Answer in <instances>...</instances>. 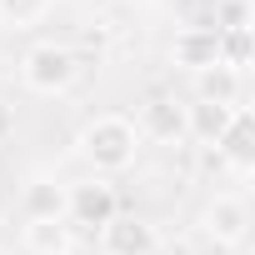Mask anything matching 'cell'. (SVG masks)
Listing matches in <instances>:
<instances>
[{"label": "cell", "instance_id": "13", "mask_svg": "<svg viewBox=\"0 0 255 255\" xmlns=\"http://www.w3.org/2000/svg\"><path fill=\"white\" fill-rule=\"evenodd\" d=\"M215 35H220V65L245 75V65H250V25H240V30H215Z\"/></svg>", "mask_w": 255, "mask_h": 255}, {"label": "cell", "instance_id": "1", "mask_svg": "<svg viewBox=\"0 0 255 255\" xmlns=\"http://www.w3.org/2000/svg\"><path fill=\"white\" fill-rule=\"evenodd\" d=\"M140 135H135V120L130 115H120V110H100L90 115L80 130H75V155L90 165V175H125V170H135L140 160Z\"/></svg>", "mask_w": 255, "mask_h": 255}, {"label": "cell", "instance_id": "4", "mask_svg": "<svg viewBox=\"0 0 255 255\" xmlns=\"http://www.w3.org/2000/svg\"><path fill=\"white\" fill-rule=\"evenodd\" d=\"M120 215V195L105 175H85L75 185H65V220L70 230H100Z\"/></svg>", "mask_w": 255, "mask_h": 255}, {"label": "cell", "instance_id": "2", "mask_svg": "<svg viewBox=\"0 0 255 255\" xmlns=\"http://www.w3.org/2000/svg\"><path fill=\"white\" fill-rule=\"evenodd\" d=\"M20 85L30 90V95H70L75 85H80V75H85V60H80V50L75 45H65V40H35L25 55H20Z\"/></svg>", "mask_w": 255, "mask_h": 255}, {"label": "cell", "instance_id": "9", "mask_svg": "<svg viewBox=\"0 0 255 255\" xmlns=\"http://www.w3.org/2000/svg\"><path fill=\"white\" fill-rule=\"evenodd\" d=\"M20 215L25 220H65V180L30 175L25 190H20Z\"/></svg>", "mask_w": 255, "mask_h": 255}, {"label": "cell", "instance_id": "6", "mask_svg": "<svg viewBox=\"0 0 255 255\" xmlns=\"http://www.w3.org/2000/svg\"><path fill=\"white\" fill-rule=\"evenodd\" d=\"M165 65L180 70V75H205L210 65H220V35L215 25H180L165 45Z\"/></svg>", "mask_w": 255, "mask_h": 255}, {"label": "cell", "instance_id": "10", "mask_svg": "<svg viewBox=\"0 0 255 255\" xmlns=\"http://www.w3.org/2000/svg\"><path fill=\"white\" fill-rule=\"evenodd\" d=\"M20 245L25 255H75V230L70 220H25Z\"/></svg>", "mask_w": 255, "mask_h": 255}, {"label": "cell", "instance_id": "5", "mask_svg": "<svg viewBox=\"0 0 255 255\" xmlns=\"http://www.w3.org/2000/svg\"><path fill=\"white\" fill-rule=\"evenodd\" d=\"M130 120H135L140 145H185V100L180 95H145Z\"/></svg>", "mask_w": 255, "mask_h": 255}, {"label": "cell", "instance_id": "14", "mask_svg": "<svg viewBox=\"0 0 255 255\" xmlns=\"http://www.w3.org/2000/svg\"><path fill=\"white\" fill-rule=\"evenodd\" d=\"M240 25H250L245 0H220L215 5V30H240Z\"/></svg>", "mask_w": 255, "mask_h": 255}, {"label": "cell", "instance_id": "12", "mask_svg": "<svg viewBox=\"0 0 255 255\" xmlns=\"http://www.w3.org/2000/svg\"><path fill=\"white\" fill-rule=\"evenodd\" d=\"M50 10H55V0H0V20L10 30H35Z\"/></svg>", "mask_w": 255, "mask_h": 255}, {"label": "cell", "instance_id": "15", "mask_svg": "<svg viewBox=\"0 0 255 255\" xmlns=\"http://www.w3.org/2000/svg\"><path fill=\"white\" fill-rule=\"evenodd\" d=\"M10 130H15V105L0 100V140H10Z\"/></svg>", "mask_w": 255, "mask_h": 255}, {"label": "cell", "instance_id": "3", "mask_svg": "<svg viewBox=\"0 0 255 255\" xmlns=\"http://www.w3.org/2000/svg\"><path fill=\"white\" fill-rule=\"evenodd\" d=\"M195 230H200L215 250H240V245L250 240V205H245L240 195H230V190H215V195L200 205Z\"/></svg>", "mask_w": 255, "mask_h": 255}, {"label": "cell", "instance_id": "11", "mask_svg": "<svg viewBox=\"0 0 255 255\" xmlns=\"http://www.w3.org/2000/svg\"><path fill=\"white\" fill-rule=\"evenodd\" d=\"M240 95H245V75L225 65H210L205 75H195V90H190V100H215V105H240Z\"/></svg>", "mask_w": 255, "mask_h": 255}, {"label": "cell", "instance_id": "7", "mask_svg": "<svg viewBox=\"0 0 255 255\" xmlns=\"http://www.w3.org/2000/svg\"><path fill=\"white\" fill-rule=\"evenodd\" d=\"M95 235H100V255H160V230L145 215H130V210H120Z\"/></svg>", "mask_w": 255, "mask_h": 255}, {"label": "cell", "instance_id": "8", "mask_svg": "<svg viewBox=\"0 0 255 255\" xmlns=\"http://www.w3.org/2000/svg\"><path fill=\"white\" fill-rule=\"evenodd\" d=\"M240 105H215V100H185V140L210 150L220 135H225V125L235 120Z\"/></svg>", "mask_w": 255, "mask_h": 255}]
</instances>
